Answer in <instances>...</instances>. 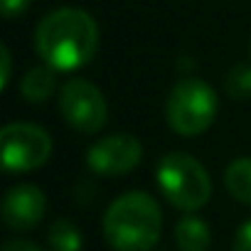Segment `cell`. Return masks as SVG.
<instances>
[{"label": "cell", "instance_id": "9c48e42d", "mask_svg": "<svg viewBox=\"0 0 251 251\" xmlns=\"http://www.w3.org/2000/svg\"><path fill=\"white\" fill-rule=\"evenodd\" d=\"M175 241L180 251H209L212 231L204 219L187 212L175 226Z\"/></svg>", "mask_w": 251, "mask_h": 251}, {"label": "cell", "instance_id": "e0dca14e", "mask_svg": "<svg viewBox=\"0 0 251 251\" xmlns=\"http://www.w3.org/2000/svg\"><path fill=\"white\" fill-rule=\"evenodd\" d=\"M0 251H42V249L37 244L27 241V239H10V241L3 244V249H0Z\"/></svg>", "mask_w": 251, "mask_h": 251}, {"label": "cell", "instance_id": "5bb4252c", "mask_svg": "<svg viewBox=\"0 0 251 251\" xmlns=\"http://www.w3.org/2000/svg\"><path fill=\"white\" fill-rule=\"evenodd\" d=\"M231 251H251V219L244 222L236 234H234V244H231Z\"/></svg>", "mask_w": 251, "mask_h": 251}, {"label": "cell", "instance_id": "30bf717a", "mask_svg": "<svg viewBox=\"0 0 251 251\" xmlns=\"http://www.w3.org/2000/svg\"><path fill=\"white\" fill-rule=\"evenodd\" d=\"M54 72H57V69H52V67H35V69H30V72L25 74L23 84H20L23 96H25L30 103H42V101H47V99L54 94V89H57V74H54Z\"/></svg>", "mask_w": 251, "mask_h": 251}, {"label": "cell", "instance_id": "6da1fadb", "mask_svg": "<svg viewBox=\"0 0 251 251\" xmlns=\"http://www.w3.org/2000/svg\"><path fill=\"white\" fill-rule=\"evenodd\" d=\"M35 50L47 67L74 72L86 67L99 50V27L94 18L76 8H59L37 25Z\"/></svg>", "mask_w": 251, "mask_h": 251}, {"label": "cell", "instance_id": "8992f818", "mask_svg": "<svg viewBox=\"0 0 251 251\" xmlns=\"http://www.w3.org/2000/svg\"><path fill=\"white\" fill-rule=\"evenodd\" d=\"M59 111L64 121L79 133H96L103 128L108 106L99 86L86 79H67L59 89Z\"/></svg>", "mask_w": 251, "mask_h": 251}, {"label": "cell", "instance_id": "3957f363", "mask_svg": "<svg viewBox=\"0 0 251 251\" xmlns=\"http://www.w3.org/2000/svg\"><path fill=\"white\" fill-rule=\"evenodd\" d=\"M155 180L163 197L182 212L202 209L212 197V180L204 165L187 153H168L160 158Z\"/></svg>", "mask_w": 251, "mask_h": 251}, {"label": "cell", "instance_id": "9a60e30c", "mask_svg": "<svg viewBox=\"0 0 251 251\" xmlns=\"http://www.w3.org/2000/svg\"><path fill=\"white\" fill-rule=\"evenodd\" d=\"M30 3H32V0H0V5H3V15H5L8 20L23 15V13L30 8Z\"/></svg>", "mask_w": 251, "mask_h": 251}, {"label": "cell", "instance_id": "ba28073f", "mask_svg": "<svg viewBox=\"0 0 251 251\" xmlns=\"http://www.w3.org/2000/svg\"><path fill=\"white\" fill-rule=\"evenodd\" d=\"M47 200L35 185H15L3 200V222L15 231H27L45 217Z\"/></svg>", "mask_w": 251, "mask_h": 251}, {"label": "cell", "instance_id": "5b68a950", "mask_svg": "<svg viewBox=\"0 0 251 251\" xmlns=\"http://www.w3.org/2000/svg\"><path fill=\"white\" fill-rule=\"evenodd\" d=\"M3 168L10 173H30L52 155V138L35 123H8L0 131Z\"/></svg>", "mask_w": 251, "mask_h": 251}, {"label": "cell", "instance_id": "4fadbf2b", "mask_svg": "<svg viewBox=\"0 0 251 251\" xmlns=\"http://www.w3.org/2000/svg\"><path fill=\"white\" fill-rule=\"evenodd\" d=\"M224 89L231 99L236 101H244L251 96V67L249 64H236L226 79H224Z\"/></svg>", "mask_w": 251, "mask_h": 251}, {"label": "cell", "instance_id": "277c9868", "mask_svg": "<svg viewBox=\"0 0 251 251\" xmlns=\"http://www.w3.org/2000/svg\"><path fill=\"white\" fill-rule=\"evenodd\" d=\"M217 108L219 103H217L214 89L207 81L190 76L173 86L165 103V116H168L170 128L177 136L192 138V136L204 133L214 123Z\"/></svg>", "mask_w": 251, "mask_h": 251}, {"label": "cell", "instance_id": "7a4b0ae2", "mask_svg": "<svg viewBox=\"0 0 251 251\" xmlns=\"http://www.w3.org/2000/svg\"><path fill=\"white\" fill-rule=\"evenodd\" d=\"M163 231V212L148 192H126L103 214V236L113 251H151Z\"/></svg>", "mask_w": 251, "mask_h": 251}, {"label": "cell", "instance_id": "2e32d148", "mask_svg": "<svg viewBox=\"0 0 251 251\" xmlns=\"http://www.w3.org/2000/svg\"><path fill=\"white\" fill-rule=\"evenodd\" d=\"M0 64H3V74H0V89H8L10 69H13V57H10V50H8L5 45L0 47Z\"/></svg>", "mask_w": 251, "mask_h": 251}, {"label": "cell", "instance_id": "7c38bea8", "mask_svg": "<svg viewBox=\"0 0 251 251\" xmlns=\"http://www.w3.org/2000/svg\"><path fill=\"white\" fill-rule=\"evenodd\" d=\"M52 251H81V231L69 219H57L47 234Z\"/></svg>", "mask_w": 251, "mask_h": 251}, {"label": "cell", "instance_id": "8fae6325", "mask_svg": "<svg viewBox=\"0 0 251 251\" xmlns=\"http://www.w3.org/2000/svg\"><path fill=\"white\" fill-rule=\"evenodd\" d=\"M224 185L236 202L251 207V158L234 160L224 173Z\"/></svg>", "mask_w": 251, "mask_h": 251}, {"label": "cell", "instance_id": "52a82bcc", "mask_svg": "<svg viewBox=\"0 0 251 251\" xmlns=\"http://www.w3.org/2000/svg\"><path fill=\"white\" fill-rule=\"evenodd\" d=\"M143 158V146L131 133H116L94 143L86 153V165L91 173L103 177H116L131 173Z\"/></svg>", "mask_w": 251, "mask_h": 251}]
</instances>
